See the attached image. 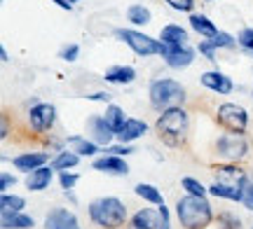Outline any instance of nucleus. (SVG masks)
Returning a JSON list of instances; mask_svg holds the SVG:
<instances>
[{
	"label": "nucleus",
	"mask_w": 253,
	"mask_h": 229,
	"mask_svg": "<svg viewBox=\"0 0 253 229\" xmlns=\"http://www.w3.org/2000/svg\"><path fill=\"white\" fill-rule=\"evenodd\" d=\"M157 138L167 147H185L190 138V115L185 108H169L155 122Z\"/></svg>",
	"instance_id": "obj_1"
},
{
	"label": "nucleus",
	"mask_w": 253,
	"mask_h": 229,
	"mask_svg": "<svg viewBox=\"0 0 253 229\" xmlns=\"http://www.w3.org/2000/svg\"><path fill=\"white\" fill-rule=\"evenodd\" d=\"M176 218L183 229H209L213 225V206L207 196H181L176 201Z\"/></svg>",
	"instance_id": "obj_2"
},
{
	"label": "nucleus",
	"mask_w": 253,
	"mask_h": 229,
	"mask_svg": "<svg viewBox=\"0 0 253 229\" xmlns=\"http://www.w3.org/2000/svg\"><path fill=\"white\" fill-rule=\"evenodd\" d=\"M89 220L94 227L99 229H125L129 222L126 206L120 201L118 196H101L89 203Z\"/></svg>",
	"instance_id": "obj_3"
},
{
	"label": "nucleus",
	"mask_w": 253,
	"mask_h": 229,
	"mask_svg": "<svg viewBox=\"0 0 253 229\" xmlns=\"http://www.w3.org/2000/svg\"><path fill=\"white\" fill-rule=\"evenodd\" d=\"M148 96H150V105H153L157 112H164L169 108H183L185 103V87H183L178 80H171V77H157L150 82V89H148Z\"/></svg>",
	"instance_id": "obj_4"
},
{
	"label": "nucleus",
	"mask_w": 253,
	"mask_h": 229,
	"mask_svg": "<svg viewBox=\"0 0 253 229\" xmlns=\"http://www.w3.org/2000/svg\"><path fill=\"white\" fill-rule=\"evenodd\" d=\"M113 35L118 37L120 42H125L134 54L138 56H160L162 54V40H155L153 35H148L143 31H136V28H115Z\"/></svg>",
	"instance_id": "obj_5"
},
{
	"label": "nucleus",
	"mask_w": 253,
	"mask_h": 229,
	"mask_svg": "<svg viewBox=\"0 0 253 229\" xmlns=\"http://www.w3.org/2000/svg\"><path fill=\"white\" fill-rule=\"evenodd\" d=\"M216 155L223 162L230 164H242L249 157V138L244 133H235V131H225L216 138Z\"/></svg>",
	"instance_id": "obj_6"
},
{
	"label": "nucleus",
	"mask_w": 253,
	"mask_h": 229,
	"mask_svg": "<svg viewBox=\"0 0 253 229\" xmlns=\"http://www.w3.org/2000/svg\"><path fill=\"white\" fill-rule=\"evenodd\" d=\"M216 119L225 131H235V133H246L249 127V112L237 103H223L216 112Z\"/></svg>",
	"instance_id": "obj_7"
},
{
	"label": "nucleus",
	"mask_w": 253,
	"mask_h": 229,
	"mask_svg": "<svg viewBox=\"0 0 253 229\" xmlns=\"http://www.w3.org/2000/svg\"><path fill=\"white\" fill-rule=\"evenodd\" d=\"M211 175H213V183L220 185H230V187H237L242 190L249 178V171H246L242 164H230V162H220V164L211 166Z\"/></svg>",
	"instance_id": "obj_8"
},
{
	"label": "nucleus",
	"mask_w": 253,
	"mask_h": 229,
	"mask_svg": "<svg viewBox=\"0 0 253 229\" xmlns=\"http://www.w3.org/2000/svg\"><path fill=\"white\" fill-rule=\"evenodd\" d=\"M26 117H28V127L33 129L36 133H47V131H52L56 122V108L52 103H33Z\"/></svg>",
	"instance_id": "obj_9"
},
{
	"label": "nucleus",
	"mask_w": 253,
	"mask_h": 229,
	"mask_svg": "<svg viewBox=\"0 0 253 229\" xmlns=\"http://www.w3.org/2000/svg\"><path fill=\"white\" fill-rule=\"evenodd\" d=\"M84 127H87V138L94 140L99 147H108L115 143V129L106 122L103 115H91Z\"/></svg>",
	"instance_id": "obj_10"
},
{
	"label": "nucleus",
	"mask_w": 253,
	"mask_h": 229,
	"mask_svg": "<svg viewBox=\"0 0 253 229\" xmlns=\"http://www.w3.org/2000/svg\"><path fill=\"white\" fill-rule=\"evenodd\" d=\"M195 54H197V49H192L190 45H183V47H167L164 45V49H162V54L160 56L164 59V64L169 65V68H173V70H183V68L192 65Z\"/></svg>",
	"instance_id": "obj_11"
},
{
	"label": "nucleus",
	"mask_w": 253,
	"mask_h": 229,
	"mask_svg": "<svg viewBox=\"0 0 253 229\" xmlns=\"http://www.w3.org/2000/svg\"><path fill=\"white\" fill-rule=\"evenodd\" d=\"M91 168L99 171V173L106 175H115V178H122V175L129 173V164L125 162V157H115V155H101L91 162Z\"/></svg>",
	"instance_id": "obj_12"
},
{
	"label": "nucleus",
	"mask_w": 253,
	"mask_h": 229,
	"mask_svg": "<svg viewBox=\"0 0 253 229\" xmlns=\"http://www.w3.org/2000/svg\"><path fill=\"white\" fill-rule=\"evenodd\" d=\"M126 229H164L160 208H141V211H136L126 222Z\"/></svg>",
	"instance_id": "obj_13"
},
{
	"label": "nucleus",
	"mask_w": 253,
	"mask_h": 229,
	"mask_svg": "<svg viewBox=\"0 0 253 229\" xmlns=\"http://www.w3.org/2000/svg\"><path fill=\"white\" fill-rule=\"evenodd\" d=\"M49 162H52V159H49V152H45V150H38V152H21V155L12 157V166L26 175L31 173V171L40 168V166H47Z\"/></svg>",
	"instance_id": "obj_14"
},
{
	"label": "nucleus",
	"mask_w": 253,
	"mask_h": 229,
	"mask_svg": "<svg viewBox=\"0 0 253 229\" xmlns=\"http://www.w3.org/2000/svg\"><path fill=\"white\" fill-rule=\"evenodd\" d=\"M148 133V124L143 119L126 117V122L122 124L118 133H115V143H125V145H134L138 138H143Z\"/></svg>",
	"instance_id": "obj_15"
},
{
	"label": "nucleus",
	"mask_w": 253,
	"mask_h": 229,
	"mask_svg": "<svg viewBox=\"0 0 253 229\" xmlns=\"http://www.w3.org/2000/svg\"><path fill=\"white\" fill-rule=\"evenodd\" d=\"M45 229H82L78 215L68 208H52L45 215Z\"/></svg>",
	"instance_id": "obj_16"
},
{
	"label": "nucleus",
	"mask_w": 253,
	"mask_h": 229,
	"mask_svg": "<svg viewBox=\"0 0 253 229\" xmlns=\"http://www.w3.org/2000/svg\"><path fill=\"white\" fill-rule=\"evenodd\" d=\"M199 82L204 84L207 89L216 92V94H230L232 89H235L232 77H230V75H225L223 70H218V68H216V70H207V73H202Z\"/></svg>",
	"instance_id": "obj_17"
},
{
	"label": "nucleus",
	"mask_w": 253,
	"mask_h": 229,
	"mask_svg": "<svg viewBox=\"0 0 253 229\" xmlns=\"http://www.w3.org/2000/svg\"><path fill=\"white\" fill-rule=\"evenodd\" d=\"M52 180H54V168L47 164V166L36 168V171H31V173L26 175V180H24V183H26L28 192H45Z\"/></svg>",
	"instance_id": "obj_18"
},
{
	"label": "nucleus",
	"mask_w": 253,
	"mask_h": 229,
	"mask_svg": "<svg viewBox=\"0 0 253 229\" xmlns=\"http://www.w3.org/2000/svg\"><path fill=\"white\" fill-rule=\"evenodd\" d=\"M63 147L75 152L78 157H96V152H101V147L87 136H68L63 140Z\"/></svg>",
	"instance_id": "obj_19"
},
{
	"label": "nucleus",
	"mask_w": 253,
	"mask_h": 229,
	"mask_svg": "<svg viewBox=\"0 0 253 229\" xmlns=\"http://www.w3.org/2000/svg\"><path fill=\"white\" fill-rule=\"evenodd\" d=\"M160 40H162V45H167V47H183V45H188L190 35L181 24H167V26H162V31H160Z\"/></svg>",
	"instance_id": "obj_20"
},
{
	"label": "nucleus",
	"mask_w": 253,
	"mask_h": 229,
	"mask_svg": "<svg viewBox=\"0 0 253 229\" xmlns=\"http://www.w3.org/2000/svg\"><path fill=\"white\" fill-rule=\"evenodd\" d=\"M188 21H190V28H192V31H195L199 37H204V40L216 37L218 31H220V28H218L216 24H213V21L207 17V14H199V12H192Z\"/></svg>",
	"instance_id": "obj_21"
},
{
	"label": "nucleus",
	"mask_w": 253,
	"mask_h": 229,
	"mask_svg": "<svg viewBox=\"0 0 253 229\" xmlns=\"http://www.w3.org/2000/svg\"><path fill=\"white\" fill-rule=\"evenodd\" d=\"M36 220L28 213H0V229H33Z\"/></svg>",
	"instance_id": "obj_22"
},
{
	"label": "nucleus",
	"mask_w": 253,
	"mask_h": 229,
	"mask_svg": "<svg viewBox=\"0 0 253 229\" xmlns=\"http://www.w3.org/2000/svg\"><path fill=\"white\" fill-rule=\"evenodd\" d=\"M103 80L110 84H131L136 80V70L131 65H113L106 70Z\"/></svg>",
	"instance_id": "obj_23"
},
{
	"label": "nucleus",
	"mask_w": 253,
	"mask_h": 229,
	"mask_svg": "<svg viewBox=\"0 0 253 229\" xmlns=\"http://www.w3.org/2000/svg\"><path fill=\"white\" fill-rule=\"evenodd\" d=\"M134 194L138 199H143L145 203H150V206H164V196L162 192L150 183H138L134 187Z\"/></svg>",
	"instance_id": "obj_24"
},
{
	"label": "nucleus",
	"mask_w": 253,
	"mask_h": 229,
	"mask_svg": "<svg viewBox=\"0 0 253 229\" xmlns=\"http://www.w3.org/2000/svg\"><path fill=\"white\" fill-rule=\"evenodd\" d=\"M82 157H78L75 152H71V150H61V152H56L54 157H52V162H49V166L54 168V171H71V168H75V166L80 164Z\"/></svg>",
	"instance_id": "obj_25"
},
{
	"label": "nucleus",
	"mask_w": 253,
	"mask_h": 229,
	"mask_svg": "<svg viewBox=\"0 0 253 229\" xmlns=\"http://www.w3.org/2000/svg\"><path fill=\"white\" fill-rule=\"evenodd\" d=\"M209 194H211V196H216V199H225V201L242 203V190H237V187H230V185L211 183V185H209Z\"/></svg>",
	"instance_id": "obj_26"
},
{
	"label": "nucleus",
	"mask_w": 253,
	"mask_h": 229,
	"mask_svg": "<svg viewBox=\"0 0 253 229\" xmlns=\"http://www.w3.org/2000/svg\"><path fill=\"white\" fill-rule=\"evenodd\" d=\"M126 21L134 24V26H148L153 21V12L145 7V5H131L126 9Z\"/></svg>",
	"instance_id": "obj_27"
},
{
	"label": "nucleus",
	"mask_w": 253,
	"mask_h": 229,
	"mask_svg": "<svg viewBox=\"0 0 253 229\" xmlns=\"http://www.w3.org/2000/svg\"><path fill=\"white\" fill-rule=\"evenodd\" d=\"M26 208V199L19 196V194H9L5 192L0 196V213H21Z\"/></svg>",
	"instance_id": "obj_28"
},
{
	"label": "nucleus",
	"mask_w": 253,
	"mask_h": 229,
	"mask_svg": "<svg viewBox=\"0 0 253 229\" xmlns=\"http://www.w3.org/2000/svg\"><path fill=\"white\" fill-rule=\"evenodd\" d=\"M103 117H106V122H108L110 127L115 129V133H118L120 129H122V124L126 122L125 110H122L120 105H115V103H110V105H106V112H103Z\"/></svg>",
	"instance_id": "obj_29"
},
{
	"label": "nucleus",
	"mask_w": 253,
	"mask_h": 229,
	"mask_svg": "<svg viewBox=\"0 0 253 229\" xmlns=\"http://www.w3.org/2000/svg\"><path fill=\"white\" fill-rule=\"evenodd\" d=\"M211 227L216 229H242V220L237 218V215H232L230 211H220L213 218V225Z\"/></svg>",
	"instance_id": "obj_30"
},
{
	"label": "nucleus",
	"mask_w": 253,
	"mask_h": 229,
	"mask_svg": "<svg viewBox=\"0 0 253 229\" xmlns=\"http://www.w3.org/2000/svg\"><path fill=\"white\" fill-rule=\"evenodd\" d=\"M181 187L185 190V194H190V196H207L209 194V187H204L197 178H190V175H185L181 180Z\"/></svg>",
	"instance_id": "obj_31"
},
{
	"label": "nucleus",
	"mask_w": 253,
	"mask_h": 229,
	"mask_svg": "<svg viewBox=\"0 0 253 229\" xmlns=\"http://www.w3.org/2000/svg\"><path fill=\"white\" fill-rule=\"evenodd\" d=\"M209 42L216 47V49H235V47H237V37L230 35L227 31H218V35L211 37Z\"/></svg>",
	"instance_id": "obj_32"
},
{
	"label": "nucleus",
	"mask_w": 253,
	"mask_h": 229,
	"mask_svg": "<svg viewBox=\"0 0 253 229\" xmlns=\"http://www.w3.org/2000/svg\"><path fill=\"white\" fill-rule=\"evenodd\" d=\"M237 45L242 47L244 52H249V54L253 56V28L251 26L242 28V31L237 33Z\"/></svg>",
	"instance_id": "obj_33"
},
{
	"label": "nucleus",
	"mask_w": 253,
	"mask_h": 229,
	"mask_svg": "<svg viewBox=\"0 0 253 229\" xmlns=\"http://www.w3.org/2000/svg\"><path fill=\"white\" fill-rule=\"evenodd\" d=\"M101 152H103V155H115V157H129V155H134L136 150H134V145L113 143V145H108V147H101Z\"/></svg>",
	"instance_id": "obj_34"
},
{
	"label": "nucleus",
	"mask_w": 253,
	"mask_h": 229,
	"mask_svg": "<svg viewBox=\"0 0 253 229\" xmlns=\"http://www.w3.org/2000/svg\"><path fill=\"white\" fill-rule=\"evenodd\" d=\"M242 206L246 211H253V175L246 178L244 187H242Z\"/></svg>",
	"instance_id": "obj_35"
},
{
	"label": "nucleus",
	"mask_w": 253,
	"mask_h": 229,
	"mask_svg": "<svg viewBox=\"0 0 253 229\" xmlns=\"http://www.w3.org/2000/svg\"><path fill=\"white\" fill-rule=\"evenodd\" d=\"M78 180H80V175L73 173V171H61V173H59V185H61L63 192H68V190H75Z\"/></svg>",
	"instance_id": "obj_36"
},
{
	"label": "nucleus",
	"mask_w": 253,
	"mask_h": 229,
	"mask_svg": "<svg viewBox=\"0 0 253 229\" xmlns=\"http://www.w3.org/2000/svg\"><path fill=\"white\" fill-rule=\"evenodd\" d=\"M197 52L202 56H204V59H207V61H211V64H216L218 59H216V47L211 45V42H209V40H199V45H197Z\"/></svg>",
	"instance_id": "obj_37"
},
{
	"label": "nucleus",
	"mask_w": 253,
	"mask_h": 229,
	"mask_svg": "<svg viewBox=\"0 0 253 229\" xmlns=\"http://www.w3.org/2000/svg\"><path fill=\"white\" fill-rule=\"evenodd\" d=\"M78 56H80V47L75 45V42H71V45H63L61 52H59V59H61V61H68V64H71V61H75Z\"/></svg>",
	"instance_id": "obj_38"
},
{
	"label": "nucleus",
	"mask_w": 253,
	"mask_h": 229,
	"mask_svg": "<svg viewBox=\"0 0 253 229\" xmlns=\"http://www.w3.org/2000/svg\"><path fill=\"white\" fill-rule=\"evenodd\" d=\"M173 12H188L192 14V9H195V0H164Z\"/></svg>",
	"instance_id": "obj_39"
},
{
	"label": "nucleus",
	"mask_w": 253,
	"mask_h": 229,
	"mask_svg": "<svg viewBox=\"0 0 253 229\" xmlns=\"http://www.w3.org/2000/svg\"><path fill=\"white\" fill-rule=\"evenodd\" d=\"M14 185H17V175L7 173V171L0 173V190H2V194L9 192V187H14Z\"/></svg>",
	"instance_id": "obj_40"
},
{
	"label": "nucleus",
	"mask_w": 253,
	"mask_h": 229,
	"mask_svg": "<svg viewBox=\"0 0 253 229\" xmlns=\"http://www.w3.org/2000/svg\"><path fill=\"white\" fill-rule=\"evenodd\" d=\"M87 101L106 103V105H110V101H113V94H110V92H96V94H89V96H87Z\"/></svg>",
	"instance_id": "obj_41"
},
{
	"label": "nucleus",
	"mask_w": 253,
	"mask_h": 229,
	"mask_svg": "<svg viewBox=\"0 0 253 229\" xmlns=\"http://www.w3.org/2000/svg\"><path fill=\"white\" fill-rule=\"evenodd\" d=\"M157 208H160V215H162V220H164V229H171V213L167 208V203H164V206H157Z\"/></svg>",
	"instance_id": "obj_42"
},
{
	"label": "nucleus",
	"mask_w": 253,
	"mask_h": 229,
	"mask_svg": "<svg viewBox=\"0 0 253 229\" xmlns=\"http://www.w3.org/2000/svg\"><path fill=\"white\" fill-rule=\"evenodd\" d=\"M7 136H9V117L2 115V117H0V138L5 140Z\"/></svg>",
	"instance_id": "obj_43"
},
{
	"label": "nucleus",
	"mask_w": 253,
	"mask_h": 229,
	"mask_svg": "<svg viewBox=\"0 0 253 229\" xmlns=\"http://www.w3.org/2000/svg\"><path fill=\"white\" fill-rule=\"evenodd\" d=\"M52 2H54V5H59V7H61V9H68V12H71V9H73V5H71V2H68V0H52Z\"/></svg>",
	"instance_id": "obj_44"
},
{
	"label": "nucleus",
	"mask_w": 253,
	"mask_h": 229,
	"mask_svg": "<svg viewBox=\"0 0 253 229\" xmlns=\"http://www.w3.org/2000/svg\"><path fill=\"white\" fill-rule=\"evenodd\" d=\"M0 61H2V64H7L9 61V54H7V49H5V47H0Z\"/></svg>",
	"instance_id": "obj_45"
},
{
	"label": "nucleus",
	"mask_w": 253,
	"mask_h": 229,
	"mask_svg": "<svg viewBox=\"0 0 253 229\" xmlns=\"http://www.w3.org/2000/svg\"><path fill=\"white\" fill-rule=\"evenodd\" d=\"M68 2H71V5H75V2H80V0H68Z\"/></svg>",
	"instance_id": "obj_46"
},
{
	"label": "nucleus",
	"mask_w": 253,
	"mask_h": 229,
	"mask_svg": "<svg viewBox=\"0 0 253 229\" xmlns=\"http://www.w3.org/2000/svg\"><path fill=\"white\" fill-rule=\"evenodd\" d=\"M204 2H211V0H204Z\"/></svg>",
	"instance_id": "obj_47"
}]
</instances>
